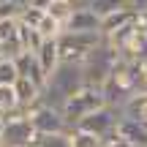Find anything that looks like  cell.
<instances>
[{
  "label": "cell",
  "instance_id": "cell-5",
  "mask_svg": "<svg viewBox=\"0 0 147 147\" xmlns=\"http://www.w3.org/2000/svg\"><path fill=\"white\" fill-rule=\"evenodd\" d=\"M101 44V33H71L63 30L57 36V49H60V63H84L90 52Z\"/></svg>",
  "mask_w": 147,
  "mask_h": 147
},
{
  "label": "cell",
  "instance_id": "cell-19",
  "mask_svg": "<svg viewBox=\"0 0 147 147\" xmlns=\"http://www.w3.org/2000/svg\"><path fill=\"white\" fill-rule=\"evenodd\" d=\"M87 5H90L98 16H106V14H112V11L128 8V5H131V0H87Z\"/></svg>",
  "mask_w": 147,
  "mask_h": 147
},
{
  "label": "cell",
  "instance_id": "cell-30",
  "mask_svg": "<svg viewBox=\"0 0 147 147\" xmlns=\"http://www.w3.org/2000/svg\"><path fill=\"white\" fill-rule=\"evenodd\" d=\"M71 3H74V5H84L87 0H71Z\"/></svg>",
  "mask_w": 147,
  "mask_h": 147
},
{
  "label": "cell",
  "instance_id": "cell-9",
  "mask_svg": "<svg viewBox=\"0 0 147 147\" xmlns=\"http://www.w3.org/2000/svg\"><path fill=\"white\" fill-rule=\"evenodd\" d=\"M98 27H101V16L84 3V5H76V8H74L71 19L65 22L63 30H71V33H98Z\"/></svg>",
  "mask_w": 147,
  "mask_h": 147
},
{
  "label": "cell",
  "instance_id": "cell-21",
  "mask_svg": "<svg viewBox=\"0 0 147 147\" xmlns=\"http://www.w3.org/2000/svg\"><path fill=\"white\" fill-rule=\"evenodd\" d=\"M36 147H71L68 131H65V134H49V136H38V139H36Z\"/></svg>",
  "mask_w": 147,
  "mask_h": 147
},
{
  "label": "cell",
  "instance_id": "cell-25",
  "mask_svg": "<svg viewBox=\"0 0 147 147\" xmlns=\"http://www.w3.org/2000/svg\"><path fill=\"white\" fill-rule=\"evenodd\" d=\"M0 19H19V8L11 0H3L0 3Z\"/></svg>",
  "mask_w": 147,
  "mask_h": 147
},
{
  "label": "cell",
  "instance_id": "cell-1",
  "mask_svg": "<svg viewBox=\"0 0 147 147\" xmlns=\"http://www.w3.org/2000/svg\"><path fill=\"white\" fill-rule=\"evenodd\" d=\"M84 74H82V65L79 63H60L57 68L49 74L47 79V87L41 93V101L49 106H57L63 109V104L76 93L79 87H84Z\"/></svg>",
  "mask_w": 147,
  "mask_h": 147
},
{
  "label": "cell",
  "instance_id": "cell-2",
  "mask_svg": "<svg viewBox=\"0 0 147 147\" xmlns=\"http://www.w3.org/2000/svg\"><path fill=\"white\" fill-rule=\"evenodd\" d=\"M101 93H104L106 104L117 106V109H120L125 101H131L134 95L139 93L136 90V60L120 57V63L112 68V74L106 76V82L101 84Z\"/></svg>",
  "mask_w": 147,
  "mask_h": 147
},
{
  "label": "cell",
  "instance_id": "cell-10",
  "mask_svg": "<svg viewBox=\"0 0 147 147\" xmlns=\"http://www.w3.org/2000/svg\"><path fill=\"white\" fill-rule=\"evenodd\" d=\"M16 63V71H19V76H25V79H30L33 84H38V87H47V74H44V68L38 65V60H36V55H30V52H22L19 57L14 60Z\"/></svg>",
  "mask_w": 147,
  "mask_h": 147
},
{
  "label": "cell",
  "instance_id": "cell-4",
  "mask_svg": "<svg viewBox=\"0 0 147 147\" xmlns=\"http://www.w3.org/2000/svg\"><path fill=\"white\" fill-rule=\"evenodd\" d=\"M104 104H106V98H104V93H101V87L84 84V87H79L76 93L63 104V117H65V123L74 128V125H79L84 117H90L95 109H101Z\"/></svg>",
  "mask_w": 147,
  "mask_h": 147
},
{
  "label": "cell",
  "instance_id": "cell-16",
  "mask_svg": "<svg viewBox=\"0 0 147 147\" xmlns=\"http://www.w3.org/2000/svg\"><path fill=\"white\" fill-rule=\"evenodd\" d=\"M68 139H71V147H104L106 142L101 136H95V134L84 131V128H68Z\"/></svg>",
  "mask_w": 147,
  "mask_h": 147
},
{
  "label": "cell",
  "instance_id": "cell-22",
  "mask_svg": "<svg viewBox=\"0 0 147 147\" xmlns=\"http://www.w3.org/2000/svg\"><path fill=\"white\" fill-rule=\"evenodd\" d=\"M19 79V71H16L14 60H0V84H14Z\"/></svg>",
  "mask_w": 147,
  "mask_h": 147
},
{
  "label": "cell",
  "instance_id": "cell-24",
  "mask_svg": "<svg viewBox=\"0 0 147 147\" xmlns=\"http://www.w3.org/2000/svg\"><path fill=\"white\" fill-rule=\"evenodd\" d=\"M16 25L19 19H0V41H8L11 36H16Z\"/></svg>",
  "mask_w": 147,
  "mask_h": 147
},
{
  "label": "cell",
  "instance_id": "cell-27",
  "mask_svg": "<svg viewBox=\"0 0 147 147\" xmlns=\"http://www.w3.org/2000/svg\"><path fill=\"white\" fill-rule=\"evenodd\" d=\"M30 5H36V8H41V11H47L49 5H52V0H33Z\"/></svg>",
  "mask_w": 147,
  "mask_h": 147
},
{
  "label": "cell",
  "instance_id": "cell-3",
  "mask_svg": "<svg viewBox=\"0 0 147 147\" xmlns=\"http://www.w3.org/2000/svg\"><path fill=\"white\" fill-rule=\"evenodd\" d=\"M117 63H120V52H117L112 44H106L104 38H101V44L87 55V57H84V63H82L84 82L93 84V87H101Z\"/></svg>",
  "mask_w": 147,
  "mask_h": 147
},
{
  "label": "cell",
  "instance_id": "cell-26",
  "mask_svg": "<svg viewBox=\"0 0 147 147\" xmlns=\"http://www.w3.org/2000/svg\"><path fill=\"white\" fill-rule=\"evenodd\" d=\"M104 147H134V144H128L125 139H120V136H109Z\"/></svg>",
  "mask_w": 147,
  "mask_h": 147
},
{
  "label": "cell",
  "instance_id": "cell-17",
  "mask_svg": "<svg viewBox=\"0 0 147 147\" xmlns=\"http://www.w3.org/2000/svg\"><path fill=\"white\" fill-rule=\"evenodd\" d=\"M14 112H22L19 109V101H16V90L14 84H0V115H14Z\"/></svg>",
  "mask_w": 147,
  "mask_h": 147
},
{
  "label": "cell",
  "instance_id": "cell-6",
  "mask_svg": "<svg viewBox=\"0 0 147 147\" xmlns=\"http://www.w3.org/2000/svg\"><path fill=\"white\" fill-rule=\"evenodd\" d=\"M38 131L33 128L30 117L25 112H14L5 117V128L0 134V144L3 147H36Z\"/></svg>",
  "mask_w": 147,
  "mask_h": 147
},
{
  "label": "cell",
  "instance_id": "cell-13",
  "mask_svg": "<svg viewBox=\"0 0 147 147\" xmlns=\"http://www.w3.org/2000/svg\"><path fill=\"white\" fill-rule=\"evenodd\" d=\"M14 90H16V101H19L22 112H27L33 104H38V101H41V93H44L38 84H33L30 79H25V76H19L14 82Z\"/></svg>",
  "mask_w": 147,
  "mask_h": 147
},
{
  "label": "cell",
  "instance_id": "cell-23",
  "mask_svg": "<svg viewBox=\"0 0 147 147\" xmlns=\"http://www.w3.org/2000/svg\"><path fill=\"white\" fill-rule=\"evenodd\" d=\"M41 16H44V11L36 8V5H27V8L19 11V22H25V25H30V27H36L38 22H41Z\"/></svg>",
  "mask_w": 147,
  "mask_h": 147
},
{
  "label": "cell",
  "instance_id": "cell-15",
  "mask_svg": "<svg viewBox=\"0 0 147 147\" xmlns=\"http://www.w3.org/2000/svg\"><path fill=\"white\" fill-rule=\"evenodd\" d=\"M120 115L147 125V93H136L131 101H125V104L120 106Z\"/></svg>",
  "mask_w": 147,
  "mask_h": 147
},
{
  "label": "cell",
  "instance_id": "cell-18",
  "mask_svg": "<svg viewBox=\"0 0 147 147\" xmlns=\"http://www.w3.org/2000/svg\"><path fill=\"white\" fill-rule=\"evenodd\" d=\"M74 8H76V5H74L71 0H52V5H49V8H47V14L52 16L55 22H60V25L65 27V22L71 19Z\"/></svg>",
  "mask_w": 147,
  "mask_h": 147
},
{
  "label": "cell",
  "instance_id": "cell-7",
  "mask_svg": "<svg viewBox=\"0 0 147 147\" xmlns=\"http://www.w3.org/2000/svg\"><path fill=\"white\" fill-rule=\"evenodd\" d=\"M27 117H30L33 128L38 131V136H49V134H65L68 131V123H65L63 117V109H57V106H49L44 104V101H38V104H33L30 109L25 112Z\"/></svg>",
  "mask_w": 147,
  "mask_h": 147
},
{
  "label": "cell",
  "instance_id": "cell-8",
  "mask_svg": "<svg viewBox=\"0 0 147 147\" xmlns=\"http://www.w3.org/2000/svg\"><path fill=\"white\" fill-rule=\"evenodd\" d=\"M120 117H123V115H120V109H117V106H109V104H104L101 109H95L90 117H84V120L79 123L76 128H84V131L95 134V136H101V139L106 142L109 136H115Z\"/></svg>",
  "mask_w": 147,
  "mask_h": 147
},
{
  "label": "cell",
  "instance_id": "cell-12",
  "mask_svg": "<svg viewBox=\"0 0 147 147\" xmlns=\"http://www.w3.org/2000/svg\"><path fill=\"white\" fill-rule=\"evenodd\" d=\"M134 19H136V11H134V5H128V8H120V11H112V14L101 16V27H98L101 38H106V36H112L115 30H120V27L131 25Z\"/></svg>",
  "mask_w": 147,
  "mask_h": 147
},
{
  "label": "cell",
  "instance_id": "cell-29",
  "mask_svg": "<svg viewBox=\"0 0 147 147\" xmlns=\"http://www.w3.org/2000/svg\"><path fill=\"white\" fill-rule=\"evenodd\" d=\"M3 128H5V115H0V134H3Z\"/></svg>",
  "mask_w": 147,
  "mask_h": 147
},
{
  "label": "cell",
  "instance_id": "cell-28",
  "mask_svg": "<svg viewBox=\"0 0 147 147\" xmlns=\"http://www.w3.org/2000/svg\"><path fill=\"white\" fill-rule=\"evenodd\" d=\"M11 3H14V5H16V8H19V11H22V8H27V5H30V3H33V0H11Z\"/></svg>",
  "mask_w": 147,
  "mask_h": 147
},
{
  "label": "cell",
  "instance_id": "cell-20",
  "mask_svg": "<svg viewBox=\"0 0 147 147\" xmlns=\"http://www.w3.org/2000/svg\"><path fill=\"white\" fill-rule=\"evenodd\" d=\"M36 30L41 33L44 38H57L60 33H63V25H60V22H55L52 16H49L47 11H44V16H41V22L36 25Z\"/></svg>",
  "mask_w": 147,
  "mask_h": 147
},
{
  "label": "cell",
  "instance_id": "cell-14",
  "mask_svg": "<svg viewBox=\"0 0 147 147\" xmlns=\"http://www.w3.org/2000/svg\"><path fill=\"white\" fill-rule=\"evenodd\" d=\"M36 60H38V65L44 68V74H52L55 68L60 65V49H57V38H44V44H41V49L36 52Z\"/></svg>",
  "mask_w": 147,
  "mask_h": 147
},
{
  "label": "cell",
  "instance_id": "cell-11",
  "mask_svg": "<svg viewBox=\"0 0 147 147\" xmlns=\"http://www.w3.org/2000/svg\"><path fill=\"white\" fill-rule=\"evenodd\" d=\"M115 136L125 139V142L134 144V147H147V125H142V123H136V120H131V117H120Z\"/></svg>",
  "mask_w": 147,
  "mask_h": 147
},
{
  "label": "cell",
  "instance_id": "cell-31",
  "mask_svg": "<svg viewBox=\"0 0 147 147\" xmlns=\"http://www.w3.org/2000/svg\"><path fill=\"white\" fill-rule=\"evenodd\" d=\"M0 3H3V0H0Z\"/></svg>",
  "mask_w": 147,
  "mask_h": 147
}]
</instances>
